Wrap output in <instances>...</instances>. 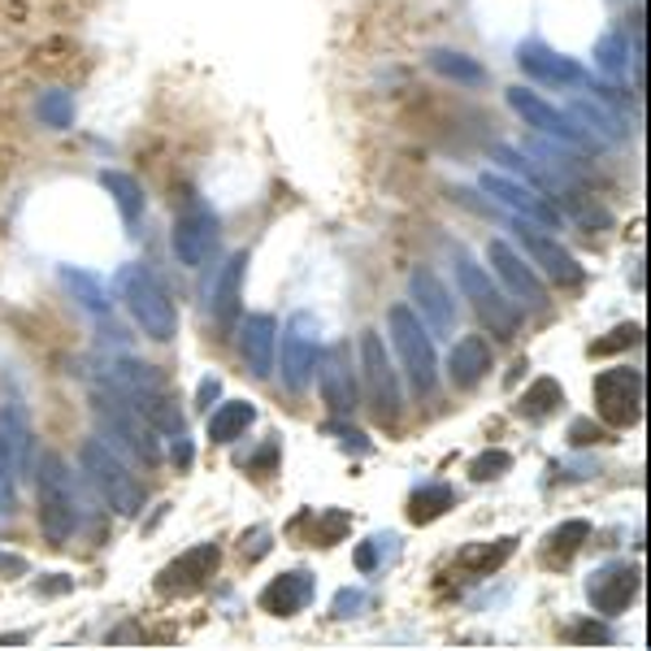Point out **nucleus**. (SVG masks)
Here are the masks:
<instances>
[{
	"label": "nucleus",
	"mask_w": 651,
	"mask_h": 651,
	"mask_svg": "<svg viewBox=\"0 0 651 651\" xmlns=\"http://www.w3.org/2000/svg\"><path fill=\"white\" fill-rule=\"evenodd\" d=\"M92 413H96V426H101V438H108V447L130 452L139 465H161V443L152 438L148 418L113 382L92 391Z\"/></svg>",
	"instance_id": "2"
},
{
	"label": "nucleus",
	"mask_w": 651,
	"mask_h": 651,
	"mask_svg": "<svg viewBox=\"0 0 651 651\" xmlns=\"http://www.w3.org/2000/svg\"><path fill=\"white\" fill-rule=\"evenodd\" d=\"M560 404H564V391H560V382H556V378H535V382H530V391L522 396V418L542 422V418H551Z\"/></svg>",
	"instance_id": "27"
},
{
	"label": "nucleus",
	"mask_w": 651,
	"mask_h": 651,
	"mask_svg": "<svg viewBox=\"0 0 651 651\" xmlns=\"http://www.w3.org/2000/svg\"><path fill=\"white\" fill-rule=\"evenodd\" d=\"M595 409L608 426L626 431L643 418V374L630 369V365H617V369H604L595 378Z\"/></svg>",
	"instance_id": "9"
},
{
	"label": "nucleus",
	"mask_w": 651,
	"mask_h": 651,
	"mask_svg": "<svg viewBox=\"0 0 651 651\" xmlns=\"http://www.w3.org/2000/svg\"><path fill=\"white\" fill-rule=\"evenodd\" d=\"M61 283H66V292L70 296H79V305L88 309V313H96V318H105L108 313V296L105 287L92 278V274H83V270H70V265H61Z\"/></svg>",
	"instance_id": "26"
},
{
	"label": "nucleus",
	"mask_w": 651,
	"mask_h": 651,
	"mask_svg": "<svg viewBox=\"0 0 651 651\" xmlns=\"http://www.w3.org/2000/svg\"><path fill=\"white\" fill-rule=\"evenodd\" d=\"M517 551V539H495V542H469L465 551H460V569L465 573H473V578H487V573H495L509 556Z\"/></svg>",
	"instance_id": "24"
},
{
	"label": "nucleus",
	"mask_w": 651,
	"mask_h": 651,
	"mask_svg": "<svg viewBox=\"0 0 651 651\" xmlns=\"http://www.w3.org/2000/svg\"><path fill=\"white\" fill-rule=\"evenodd\" d=\"M35 495H39V530L53 547H66L79 530V495H75V473L57 452L35 456Z\"/></svg>",
	"instance_id": "1"
},
{
	"label": "nucleus",
	"mask_w": 651,
	"mask_h": 651,
	"mask_svg": "<svg viewBox=\"0 0 651 651\" xmlns=\"http://www.w3.org/2000/svg\"><path fill=\"white\" fill-rule=\"evenodd\" d=\"M243 270H248V252H235V256L226 261L221 278H217V287H214L217 334H230L235 322H239V313H243Z\"/></svg>",
	"instance_id": "19"
},
{
	"label": "nucleus",
	"mask_w": 651,
	"mask_h": 651,
	"mask_svg": "<svg viewBox=\"0 0 651 651\" xmlns=\"http://www.w3.org/2000/svg\"><path fill=\"white\" fill-rule=\"evenodd\" d=\"M113 387L148 418V426L152 431H165L170 438L174 434L187 431V422H183V404L174 400V391L165 387V378L152 369V365H144V361H117L113 365Z\"/></svg>",
	"instance_id": "3"
},
{
	"label": "nucleus",
	"mask_w": 651,
	"mask_h": 651,
	"mask_svg": "<svg viewBox=\"0 0 651 651\" xmlns=\"http://www.w3.org/2000/svg\"><path fill=\"white\" fill-rule=\"evenodd\" d=\"M192 460H196V452H192V438H187V431L174 434V465H179V469H187Z\"/></svg>",
	"instance_id": "38"
},
{
	"label": "nucleus",
	"mask_w": 651,
	"mask_h": 651,
	"mask_svg": "<svg viewBox=\"0 0 651 651\" xmlns=\"http://www.w3.org/2000/svg\"><path fill=\"white\" fill-rule=\"evenodd\" d=\"M105 187L113 192V201H117L122 217L135 226V221L144 217V192H139V183H135V179H126V174H105Z\"/></svg>",
	"instance_id": "30"
},
{
	"label": "nucleus",
	"mask_w": 651,
	"mask_h": 651,
	"mask_svg": "<svg viewBox=\"0 0 651 651\" xmlns=\"http://www.w3.org/2000/svg\"><path fill=\"white\" fill-rule=\"evenodd\" d=\"M456 283H460V296L469 300V309L478 313V322L495 330V339H513L522 330V313L504 300V292L491 283V274L469 252H456Z\"/></svg>",
	"instance_id": "7"
},
{
	"label": "nucleus",
	"mask_w": 651,
	"mask_h": 651,
	"mask_svg": "<svg viewBox=\"0 0 651 651\" xmlns=\"http://www.w3.org/2000/svg\"><path fill=\"white\" fill-rule=\"evenodd\" d=\"M361 374H365V387H369V409L382 426L400 422L404 413V400H400V378L391 369V352L382 347V334L378 330H365L361 334Z\"/></svg>",
	"instance_id": "8"
},
{
	"label": "nucleus",
	"mask_w": 651,
	"mask_h": 651,
	"mask_svg": "<svg viewBox=\"0 0 651 651\" xmlns=\"http://www.w3.org/2000/svg\"><path fill=\"white\" fill-rule=\"evenodd\" d=\"M217 239H221V226L209 209H192L174 221V256L187 265V270H201L209 265L217 252Z\"/></svg>",
	"instance_id": "13"
},
{
	"label": "nucleus",
	"mask_w": 651,
	"mask_h": 651,
	"mask_svg": "<svg viewBox=\"0 0 651 651\" xmlns=\"http://www.w3.org/2000/svg\"><path fill=\"white\" fill-rule=\"evenodd\" d=\"M217 391H221V387H217L214 378H205V382H201V404H209V400H214Z\"/></svg>",
	"instance_id": "41"
},
{
	"label": "nucleus",
	"mask_w": 651,
	"mask_h": 651,
	"mask_svg": "<svg viewBox=\"0 0 651 651\" xmlns=\"http://www.w3.org/2000/svg\"><path fill=\"white\" fill-rule=\"evenodd\" d=\"M447 374H452V382H456L460 391L478 387V382L491 374V343H487L482 334H465V339L452 347V356H447Z\"/></svg>",
	"instance_id": "20"
},
{
	"label": "nucleus",
	"mask_w": 651,
	"mask_h": 651,
	"mask_svg": "<svg viewBox=\"0 0 651 651\" xmlns=\"http://www.w3.org/2000/svg\"><path fill=\"white\" fill-rule=\"evenodd\" d=\"M256 422V409L248 400H230V404H217V413L209 418V438L214 443H235L239 434Z\"/></svg>",
	"instance_id": "25"
},
{
	"label": "nucleus",
	"mask_w": 651,
	"mask_h": 651,
	"mask_svg": "<svg viewBox=\"0 0 651 651\" xmlns=\"http://www.w3.org/2000/svg\"><path fill=\"white\" fill-rule=\"evenodd\" d=\"M352 608H365V595H361V591H343V595L334 599V613H339V617H356Z\"/></svg>",
	"instance_id": "37"
},
{
	"label": "nucleus",
	"mask_w": 651,
	"mask_h": 651,
	"mask_svg": "<svg viewBox=\"0 0 651 651\" xmlns=\"http://www.w3.org/2000/svg\"><path fill=\"white\" fill-rule=\"evenodd\" d=\"M517 235H522V243H526L530 261L539 265L551 283H564V287H578V283H582V265L564 252V243H556L551 235L535 230L530 221H517Z\"/></svg>",
	"instance_id": "17"
},
{
	"label": "nucleus",
	"mask_w": 651,
	"mask_h": 651,
	"mask_svg": "<svg viewBox=\"0 0 651 651\" xmlns=\"http://www.w3.org/2000/svg\"><path fill=\"white\" fill-rule=\"evenodd\" d=\"M117 292H122V300H126L135 326H139L148 339H157V343H170V339H174V330H179L174 300L165 296L161 278H157L148 265H126V270L117 274Z\"/></svg>",
	"instance_id": "4"
},
{
	"label": "nucleus",
	"mask_w": 651,
	"mask_h": 651,
	"mask_svg": "<svg viewBox=\"0 0 651 651\" xmlns=\"http://www.w3.org/2000/svg\"><path fill=\"white\" fill-rule=\"evenodd\" d=\"M452 509V487H443V482H431V487H422V491H413V500H409V522H434V517H443Z\"/></svg>",
	"instance_id": "29"
},
{
	"label": "nucleus",
	"mask_w": 651,
	"mask_h": 651,
	"mask_svg": "<svg viewBox=\"0 0 651 651\" xmlns=\"http://www.w3.org/2000/svg\"><path fill=\"white\" fill-rule=\"evenodd\" d=\"M513 105L522 108L535 126H542V130H551V135H573L578 139V130H569V122H560V113L556 108H547V105H539L535 96H526V92H513Z\"/></svg>",
	"instance_id": "31"
},
{
	"label": "nucleus",
	"mask_w": 651,
	"mask_h": 651,
	"mask_svg": "<svg viewBox=\"0 0 651 651\" xmlns=\"http://www.w3.org/2000/svg\"><path fill=\"white\" fill-rule=\"evenodd\" d=\"M217 564H221V547H217V542H196V547H187L174 564H165V569L157 573V591H161V595L196 591V586H205V582L214 578Z\"/></svg>",
	"instance_id": "12"
},
{
	"label": "nucleus",
	"mask_w": 651,
	"mask_h": 651,
	"mask_svg": "<svg viewBox=\"0 0 651 651\" xmlns=\"http://www.w3.org/2000/svg\"><path fill=\"white\" fill-rule=\"evenodd\" d=\"M487 256H491V265H495V274H500V283L526 305V309H535V313H542L547 309V287H542V278L504 243V239H491L487 243Z\"/></svg>",
	"instance_id": "11"
},
{
	"label": "nucleus",
	"mask_w": 651,
	"mask_h": 651,
	"mask_svg": "<svg viewBox=\"0 0 651 651\" xmlns=\"http://www.w3.org/2000/svg\"><path fill=\"white\" fill-rule=\"evenodd\" d=\"M13 478H18V469L0 452V517H13L18 513V487H13Z\"/></svg>",
	"instance_id": "33"
},
{
	"label": "nucleus",
	"mask_w": 651,
	"mask_h": 651,
	"mask_svg": "<svg viewBox=\"0 0 651 651\" xmlns=\"http://www.w3.org/2000/svg\"><path fill=\"white\" fill-rule=\"evenodd\" d=\"M573 443H595V426L591 422H578L573 426Z\"/></svg>",
	"instance_id": "39"
},
{
	"label": "nucleus",
	"mask_w": 651,
	"mask_h": 651,
	"mask_svg": "<svg viewBox=\"0 0 651 651\" xmlns=\"http://www.w3.org/2000/svg\"><path fill=\"white\" fill-rule=\"evenodd\" d=\"M409 296L418 300L422 322H426L431 334H452V330H456V300L447 296V287L438 283L434 270H426V265L413 270V278H409Z\"/></svg>",
	"instance_id": "16"
},
{
	"label": "nucleus",
	"mask_w": 651,
	"mask_h": 651,
	"mask_svg": "<svg viewBox=\"0 0 651 651\" xmlns=\"http://www.w3.org/2000/svg\"><path fill=\"white\" fill-rule=\"evenodd\" d=\"M586 539H591V522H564V526L551 530V539H547V564H569V560L582 551Z\"/></svg>",
	"instance_id": "28"
},
{
	"label": "nucleus",
	"mask_w": 651,
	"mask_h": 651,
	"mask_svg": "<svg viewBox=\"0 0 651 651\" xmlns=\"http://www.w3.org/2000/svg\"><path fill=\"white\" fill-rule=\"evenodd\" d=\"M434 66H438V70H447L452 79H465V83H482V70H478L473 61H465V57H460V61H452V53H438V57H434Z\"/></svg>",
	"instance_id": "35"
},
{
	"label": "nucleus",
	"mask_w": 651,
	"mask_h": 651,
	"mask_svg": "<svg viewBox=\"0 0 651 651\" xmlns=\"http://www.w3.org/2000/svg\"><path fill=\"white\" fill-rule=\"evenodd\" d=\"M313 374H322V404L330 409V418H352L356 413V374L347 365V347L334 343L330 352H322Z\"/></svg>",
	"instance_id": "14"
},
{
	"label": "nucleus",
	"mask_w": 651,
	"mask_h": 651,
	"mask_svg": "<svg viewBox=\"0 0 651 651\" xmlns=\"http://www.w3.org/2000/svg\"><path fill=\"white\" fill-rule=\"evenodd\" d=\"M526 66H535L547 79H573V66H560V61H551L547 53H530V48H526Z\"/></svg>",
	"instance_id": "36"
},
{
	"label": "nucleus",
	"mask_w": 651,
	"mask_h": 651,
	"mask_svg": "<svg viewBox=\"0 0 651 651\" xmlns=\"http://www.w3.org/2000/svg\"><path fill=\"white\" fill-rule=\"evenodd\" d=\"M509 469H513V456H509L504 447H491V452H482V456L469 460V478H473V482H491V478H500V473H509Z\"/></svg>",
	"instance_id": "32"
},
{
	"label": "nucleus",
	"mask_w": 651,
	"mask_h": 651,
	"mask_svg": "<svg viewBox=\"0 0 651 651\" xmlns=\"http://www.w3.org/2000/svg\"><path fill=\"white\" fill-rule=\"evenodd\" d=\"M639 595V569L635 564H604L586 582V599L595 613H626Z\"/></svg>",
	"instance_id": "15"
},
{
	"label": "nucleus",
	"mask_w": 651,
	"mask_h": 651,
	"mask_svg": "<svg viewBox=\"0 0 651 651\" xmlns=\"http://www.w3.org/2000/svg\"><path fill=\"white\" fill-rule=\"evenodd\" d=\"M0 452L9 456V465L22 473L26 460H31V426H26V413L18 400H4L0 404Z\"/></svg>",
	"instance_id": "23"
},
{
	"label": "nucleus",
	"mask_w": 651,
	"mask_h": 651,
	"mask_svg": "<svg viewBox=\"0 0 651 651\" xmlns=\"http://www.w3.org/2000/svg\"><path fill=\"white\" fill-rule=\"evenodd\" d=\"M573 639H599V643H604V630H599V626H578Z\"/></svg>",
	"instance_id": "40"
},
{
	"label": "nucleus",
	"mask_w": 651,
	"mask_h": 651,
	"mask_svg": "<svg viewBox=\"0 0 651 651\" xmlns=\"http://www.w3.org/2000/svg\"><path fill=\"white\" fill-rule=\"evenodd\" d=\"M274 334H278V322L270 313H252L243 318V330H239V356L248 365L252 378H270L274 369Z\"/></svg>",
	"instance_id": "18"
},
{
	"label": "nucleus",
	"mask_w": 651,
	"mask_h": 651,
	"mask_svg": "<svg viewBox=\"0 0 651 651\" xmlns=\"http://www.w3.org/2000/svg\"><path fill=\"white\" fill-rule=\"evenodd\" d=\"M387 330H391V343H396L400 365L409 374V387L418 396H431L434 378H438V361H434V339L426 322L413 313V305H391L387 309Z\"/></svg>",
	"instance_id": "5"
},
{
	"label": "nucleus",
	"mask_w": 651,
	"mask_h": 651,
	"mask_svg": "<svg viewBox=\"0 0 651 651\" xmlns=\"http://www.w3.org/2000/svg\"><path fill=\"white\" fill-rule=\"evenodd\" d=\"M309 599H313V573H309V569L283 573V578H274V582L261 591V608L274 613V617H296Z\"/></svg>",
	"instance_id": "21"
},
{
	"label": "nucleus",
	"mask_w": 651,
	"mask_h": 651,
	"mask_svg": "<svg viewBox=\"0 0 651 651\" xmlns=\"http://www.w3.org/2000/svg\"><path fill=\"white\" fill-rule=\"evenodd\" d=\"M639 326H617L613 330V339H599V343H591V356H608V352H617V347H630V343H639Z\"/></svg>",
	"instance_id": "34"
},
{
	"label": "nucleus",
	"mask_w": 651,
	"mask_h": 651,
	"mask_svg": "<svg viewBox=\"0 0 651 651\" xmlns=\"http://www.w3.org/2000/svg\"><path fill=\"white\" fill-rule=\"evenodd\" d=\"M482 192H491L495 201H504L509 209H517V214L526 217V221H542V226H560V214L535 196V192H526V187H517V183H509V179H495V174H487L482 179Z\"/></svg>",
	"instance_id": "22"
},
{
	"label": "nucleus",
	"mask_w": 651,
	"mask_h": 651,
	"mask_svg": "<svg viewBox=\"0 0 651 651\" xmlns=\"http://www.w3.org/2000/svg\"><path fill=\"white\" fill-rule=\"evenodd\" d=\"M318 356H322V343H318V326L309 313H300L296 322L287 326V339H283V387L287 391H305L313 369H318Z\"/></svg>",
	"instance_id": "10"
},
{
	"label": "nucleus",
	"mask_w": 651,
	"mask_h": 651,
	"mask_svg": "<svg viewBox=\"0 0 651 651\" xmlns=\"http://www.w3.org/2000/svg\"><path fill=\"white\" fill-rule=\"evenodd\" d=\"M79 465H83L88 482L101 491V500H105L117 517H135V513H139L144 491H139V482L126 473L122 456L108 447L101 434H96V438H88V443L79 447Z\"/></svg>",
	"instance_id": "6"
}]
</instances>
